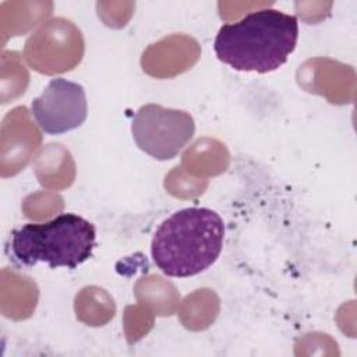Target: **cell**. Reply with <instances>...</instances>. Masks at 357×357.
<instances>
[{
    "mask_svg": "<svg viewBox=\"0 0 357 357\" xmlns=\"http://www.w3.org/2000/svg\"><path fill=\"white\" fill-rule=\"evenodd\" d=\"M298 39L296 15L276 8L252 11L218 31L213 49L220 61L237 71L266 74L282 67Z\"/></svg>",
    "mask_w": 357,
    "mask_h": 357,
    "instance_id": "obj_1",
    "label": "cell"
},
{
    "mask_svg": "<svg viewBox=\"0 0 357 357\" xmlns=\"http://www.w3.org/2000/svg\"><path fill=\"white\" fill-rule=\"evenodd\" d=\"M225 225L209 208H184L156 229L151 255L155 265L172 278H188L209 268L223 245Z\"/></svg>",
    "mask_w": 357,
    "mask_h": 357,
    "instance_id": "obj_2",
    "label": "cell"
},
{
    "mask_svg": "<svg viewBox=\"0 0 357 357\" xmlns=\"http://www.w3.org/2000/svg\"><path fill=\"white\" fill-rule=\"evenodd\" d=\"M95 226L75 213H61L43 223H26L13 230L10 252L21 265L45 262L50 268L74 269L95 247Z\"/></svg>",
    "mask_w": 357,
    "mask_h": 357,
    "instance_id": "obj_3",
    "label": "cell"
},
{
    "mask_svg": "<svg viewBox=\"0 0 357 357\" xmlns=\"http://www.w3.org/2000/svg\"><path fill=\"white\" fill-rule=\"evenodd\" d=\"M131 132L141 151L153 159L169 160L192 139L195 123L184 110L148 103L134 114Z\"/></svg>",
    "mask_w": 357,
    "mask_h": 357,
    "instance_id": "obj_4",
    "label": "cell"
},
{
    "mask_svg": "<svg viewBox=\"0 0 357 357\" xmlns=\"http://www.w3.org/2000/svg\"><path fill=\"white\" fill-rule=\"evenodd\" d=\"M36 124L50 135H60L78 128L88 116L85 89L78 82L53 78L31 103Z\"/></svg>",
    "mask_w": 357,
    "mask_h": 357,
    "instance_id": "obj_5",
    "label": "cell"
}]
</instances>
